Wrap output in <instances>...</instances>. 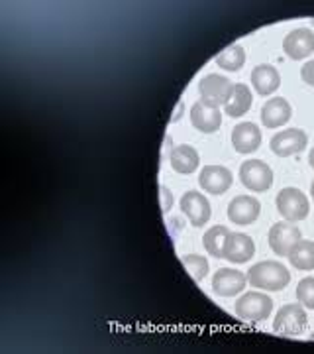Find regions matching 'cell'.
Wrapping results in <instances>:
<instances>
[{
  "label": "cell",
  "mask_w": 314,
  "mask_h": 354,
  "mask_svg": "<svg viewBox=\"0 0 314 354\" xmlns=\"http://www.w3.org/2000/svg\"><path fill=\"white\" fill-rule=\"evenodd\" d=\"M248 281L251 283V288H257V290L281 291L289 286L291 274L281 262L267 260V262L251 266V270L248 272Z\"/></svg>",
  "instance_id": "cell-1"
},
{
  "label": "cell",
  "mask_w": 314,
  "mask_h": 354,
  "mask_svg": "<svg viewBox=\"0 0 314 354\" xmlns=\"http://www.w3.org/2000/svg\"><path fill=\"white\" fill-rule=\"evenodd\" d=\"M277 211L287 223H299L311 213V205L306 195L297 187H285L277 193Z\"/></svg>",
  "instance_id": "cell-2"
},
{
  "label": "cell",
  "mask_w": 314,
  "mask_h": 354,
  "mask_svg": "<svg viewBox=\"0 0 314 354\" xmlns=\"http://www.w3.org/2000/svg\"><path fill=\"white\" fill-rule=\"evenodd\" d=\"M273 301L262 291H250L236 301V315L246 321H264L271 315Z\"/></svg>",
  "instance_id": "cell-3"
},
{
  "label": "cell",
  "mask_w": 314,
  "mask_h": 354,
  "mask_svg": "<svg viewBox=\"0 0 314 354\" xmlns=\"http://www.w3.org/2000/svg\"><path fill=\"white\" fill-rule=\"evenodd\" d=\"M239 179L253 193H264L273 185V171L262 160H248L239 167Z\"/></svg>",
  "instance_id": "cell-4"
},
{
  "label": "cell",
  "mask_w": 314,
  "mask_h": 354,
  "mask_svg": "<svg viewBox=\"0 0 314 354\" xmlns=\"http://www.w3.org/2000/svg\"><path fill=\"white\" fill-rule=\"evenodd\" d=\"M306 321L308 317L304 313L301 304H289L279 309V313L273 319V330L277 335H285V337H295L301 335L306 329Z\"/></svg>",
  "instance_id": "cell-5"
},
{
  "label": "cell",
  "mask_w": 314,
  "mask_h": 354,
  "mask_svg": "<svg viewBox=\"0 0 314 354\" xmlns=\"http://www.w3.org/2000/svg\"><path fill=\"white\" fill-rule=\"evenodd\" d=\"M232 87L234 85L230 83V79L210 73L199 83L201 102L206 106H213V109H220V104H226Z\"/></svg>",
  "instance_id": "cell-6"
},
{
  "label": "cell",
  "mask_w": 314,
  "mask_h": 354,
  "mask_svg": "<svg viewBox=\"0 0 314 354\" xmlns=\"http://www.w3.org/2000/svg\"><path fill=\"white\" fill-rule=\"evenodd\" d=\"M181 211L193 227H202L210 221V203L199 191H187L181 197Z\"/></svg>",
  "instance_id": "cell-7"
},
{
  "label": "cell",
  "mask_w": 314,
  "mask_h": 354,
  "mask_svg": "<svg viewBox=\"0 0 314 354\" xmlns=\"http://www.w3.org/2000/svg\"><path fill=\"white\" fill-rule=\"evenodd\" d=\"M306 144H308V136L302 130H299V128L277 132L275 136L271 138V142H269L271 152L279 156V158H289V156L302 152L306 148Z\"/></svg>",
  "instance_id": "cell-8"
},
{
  "label": "cell",
  "mask_w": 314,
  "mask_h": 354,
  "mask_svg": "<svg viewBox=\"0 0 314 354\" xmlns=\"http://www.w3.org/2000/svg\"><path fill=\"white\" fill-rule=\"evenodd\" d=\"M262 211V205L255 197L251 195H238L236 199H232L228 205V218L234 223V225H242V227H248L251 223L257 221Z\"/></svg>",
  "instance_id": "cell-9"
},
{
  "label": "cell",
  "mask_w": 314,
  "mask_h": 354,
  "mask_svg": "<svg viewBox=\"0 0 314 354\" xmlns=\"http://www.w3.org/2000/svg\"><path fill=\"white\" fill-rule=\"evenodd\" d=\"M267 241L277 256H289L291 248L301 241V230L291 223H277L269 230Z\"/></svg>",
  "instance_id": "cell-10"
},
{
  "label": "cell",
  "mask_w": 314,
  "mask_h": 354,
  "mask_svg": "<svg viewBox=\"0 0 314 354\" xmlns=\"http://www.w3.org/2000/svg\"><path fill=\"white\" fill-rule=\"evenodd\" d=\"M248 283V276L232 268H220L213 278V290L216 295L222 297H234L244 291Z\"/></svg>",
  "instance_id": "cell-11"
},
{
  "label": "cell",
  "mask_w": 314,
  "mask_h": 354,
  "mask_svg": "<svg viewBox=\"0 0 314 354\" xmlns=\"http://www.w3.org/2000/svg\"><path fill=\"white\" fill-rule=\"evenodd\" d=\"M255 254V244L251 241V236L242 234V232H230L226 239L222 258L232 262V264H246L250 262L251 256Z\"/></svg>",
  "instance_id": "cell-12"
},
{
  "label": "cell",
  "mask_w": 314,
  "mask_h": 354,
  "mask_svg": "<svg viewBox=\"0 0 314 354\" xmlns=\"http://www.w3.org/2000/svg\"><path fill=\"white\" fill-rule=\"evenodd\" d=\"M234 176L224 165H206L199 176V183L206 193L222 195L232 187Z\"/></svg>",
  "instance_id": "cell-13"
},
{
  "label": "cell",
  "mask_w": 314,
  "mask_h": 354,
  "mask_svg": "<svg viewBox=\"0 0 314 354\" xmlns=\"http://www.w3.org/2000/svg\"><path fill=\"white\" fill-rule=\"evenodd\" d=\"M283 51L291 59H304L314 51V32L308 28L293 30L287 38L283 39Z\"/></svg>",
  "instance_id": "cell-14"
},
{
  "label": "cell",
  "mask_w": 314,
  "mask_h": 354,
  "mask_svg": "<svg viewBox=\"0 0 314 354\" xmlns=\"http://www.w3.org/2000/svg\"><path fill=\"white\" fill-rule=\"evenodd\" d=\"M262 144V130L253 122H242L232 130V146L238 153L255 152Z\"/></svg>",
  "instance_id": "cell-15"
},
{
  "label": "cell",
  "mask_w": 314,
  "mask_h": 354,
  "mask_svg": "<svg viewBox=\"0 0 314 354\" xmlns=\"http://www.w3.org/2000/svg\"><path fill=\"white\" fill-rule=\"evenodd\" d=\"M190 122H193V127L197 128V130L210 134V132H216L220 128V124H222V114H220L218 109L206 106V104H202L199 101L195 102L193 109H190Z\"/></svg>",
  "instance_id": "cell-16"
},
{
  "label": "cell",
  "mask_w": 314,
  "mask_h": 354,
  "mask_svg": "<svg viewBox=\"0 0 314 354\" xmlns=\"http://www.w3.org/2000/svg\"><path fill=\"white\" fill-rule=\"evenodd\" d=\"M291 114H293V111H291V104L287 102V99L275 97V99H269L264 104V109H262V122L267 128H279L289 122Z\"/></svg>",
  "instance_id": "cell-17"
},
{
  "label": "cell",
  "mask_w": 314,
  "mask_h": 354,
  "mask_svg": "<svg viewBox=\"0 0 314 354\" xmlns=\"http://www.w3.org/2000/svg\"><path fill=\"white\" fill-rule=\"evenodd\" d=\"M251 85L257 91V95L267 97L281 87V75L273 65H257L251 71Z\"/></svg>",
  "instance_id": "cell-18"
},
{
  "label": "cell",
  "mask_w": 314,
  "mask_h": 354,
  "mask_svg": "<svg viewBox=\"0 0 314 354\" xmlns=\"http://www.w3.org/2000/svg\"><path fill=\"white\" fill-rule=\"evenodd\" d=\"M171 167L175 169L177 174H193L197 167H199V152L193 148V146H187V144H181V146H175L171 150Z\"/></svg>",
  "instance_id": "cell-19"
},
{
  "label": "cell",
  "mask_w": 314,
  "mask_h": 354,
  "mask_svg": "<svg viewBox=\"0 0 314 354\" xmlns=\"http://www.w3.org/2000/svg\"><path fill=\"white\" fill-rule=\"evenodd\" d=\"M251 109V91L248 85L244 83H236L232 91H230V97H228L226 104H224V113L232 118H238L242 114H246Z\"/></svg>",
  "instance_id": "cell-20"
},
{
  "label": "cell",
  "mask_w": 314,
  "mask_h": 354,
  "mask_svg": "<svg viewBox=\"0 0 314 354\" xmlns=\"http://www.w3.org/2000/svg\"><path fill=\"white\" fill-rule=\"evenodd\" d=\"M291 264L297 270L311 272L314 270V242L313 241H299L289 252Z\"/></svg>",
  "instance_id": "cell-21"
},
{
  "label": "cell",
  "mask_w": 314,
  "mask_h": 354,
  "mask_svg": "<svg viewBox=\"0 0 314 354\" xmlns=\"http://www.w3.org/2000/svg\"><path fill=\"white\" fill-rule=\"evenodd\" d=\"M216 65L226 69V71H239L244 64H246V51L242 46L234 44V46H228L226 50L222 51L216 59Z\"/></svg>",
  "instance_id": "cell-22"
},
{
  "label": "cell",
  "mask_w": 314,
  "mask_h": 354,
  "mask_svg": "<svg viewBox=\"0 0 314 354\" xmlns=\"http://www.w3.org/2000/svg\"><path fill=\"white\" fill-rule=\"evenodd\" d=\"M230 236V228L228 227H213L210 230L204 232V248L210 256H216V258H222V250H224V244H226V239Z\"/></svg>",
  "instance_id": "cell-23"
},
{
  "label": "cell",
  "mask_w": 314,
  "mask_h": 354,
  "mask_svg": "<svg viewBox=\"0 0 314 354\" xmlns=\"http://www.w3.org/2000/svg\"><path fill=\"white\" fill-rule=\"evenodd\" d=\"M183 266L188 272V276L195 279L197 283H201L202 279L206 278V274H208V260L204 256H199V254L183 256Z\"/></svg>",
  "instance_id": "cell-24"
},
{
  "label": "cell",
  "mask_w": 314,
  "mask_h": 354,
  "mask_svg": "<svg viewBox=\"0 0 314 354\" xmlns=\"http://www.w3.org/2000/svg\"><path fill=\"white\" fill-rule=\"evenodd\" d=\"M297 299L299 304L314 309V278H304L297 286Z\"/></svg>",
  "instance_id": "cell-25"
},
{
  "label": "cell",
  "mask_w": 314,
  "mask_h": 354,
  "mask_svg": "<svg viewBox=\"0 0 314 354\" xmlns=\"http://www.w3.org/2000/svg\"><path fill=\"white\" fill-rule=\"evenodd\" d=\"M159 191H161V211H164V213H169L171 207H173V193L167 189L165 185H161Z\"/></svg>",
  "instance_id": "cell-26"
},
{
  "label": "cell",
  "mask_w": 314,
  "mask_h": 354,
  "mask_svg": "<svg viewBox=\"0 0 314 354\" xmlns=\"http://www.w3.org/2000/svg\"><path fill=\"white\" fill-rule=\"evenodd\" d=\"M301 77L306 85L314 87V59L313 62H308V64H304V67L301 69Z\"/></svg>",
  "instance_id": "cell-27"
},
{
  "label": "cell",
  "mask_w": 314,
  "mask_h": 354,
  "mask_svg": "<svg viewBox=\"0 0 314 354\" xmlns=\"http://www.w3.org/2000/svg\"><path fill=\"white\" fill-rule=\"evenodd\" d=\"M183 111H185V104H183V102H179V106H177L175 116H173L171 120H173V122H177V120H181V116H183Z\"/></svg>",
  "instance_id": "cell-28"
},
{
  "label": "cell",
  "mask_w": 314,
  "mask_h": 354,
  "mask_svg": "<svg viewBox=\"0 0 314 354\" xmlns=\"http://www.w3.org/2000/svg\"><path fill=\"white\" fill-rule=\"evenodd\" d=\"M308 164H311V167L314 169V148L311 150V153H308Z\"/></svg>",
  "instance_id": "cell-29"
},
{
  "label": "cell",
  "mask_w": 314,
  "mask_h": 354,
  "mask_svg": "<svg viewBox=\"0 0 314 354\" xmlns=\"http://www.w3.org/2000/svg\"><path fill=\"white\" fill-rule=\"evenodd\" d=\"M311 195H313V199H314V181H313V185H311Z\"/></svg>",
  "instance_id": "cell-30"
},
{
  "label": "cell",
  "mask_w": 314,
  "mask_h": 354,
  "mask_svg": "<svg viewBox=\"0 0 314 354\" xmlns=\"http://www.w3.org/2000/svg\"><path fill=\"white\" fill-rule=\"evenodd\" d=\"M313 26H314V20H313Z\"/></svg>",
  "instance_id": "cell-31"
}]
</instances>
